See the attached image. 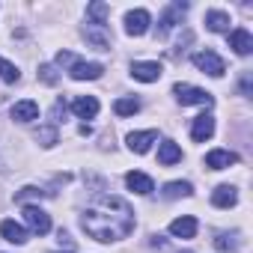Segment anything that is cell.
<instances>
[{
    "instance_id": "12",
    "label": "cell",
    "mask_w": 253,
    "mask_h": 253,
    "mask_svg": "<svg viewBox=\"0 0 253 253\" xmlns=\"http://www.w3.org/2000/svg\"><path fill=\"white\" fill-rule=\"evenodd\" d=\"M226 36H229V48H232L238 57H247V54L253 51V36H250V30L238 27V30H232V33H226Z\"/></svg>"
},
{
    "instance_id": "7",
    "label": "cell",
    "mask_w": 253,
    "mask_h": 253,
    "mask_svg": "<svg viewBox=\"0 0 253 253\" xmlns=\"http://www.w3.org/2000/svg\"><path fill=\"white\" fill-rule=\"evenodd\" d=\"M149 24H152V18H149L146 9H131L125 15V33L128 36H143L149 30Z\"/></svg>"
},
{
    "instance_id": "16",
    "label": "cell",
    "mask_w": 253,
    "mask_h": 253,
    "mask_svg": "<svg viewBox=\"0 0 253 253\" xmlns=\"http://www.w3.org/2000/svg\"><path fill=\"white\" fill-rule=\"evenodd\" d=\"M235 203H238V191H235L232 185H217V188L211 191V206L229 209V206H235Z\"/></svg>"
},
{
    "instance_id": "32",
    "label": "cell",
    "mask_w": 253,
    "mask_h": 253,
    "mask_svg": "<svg viewBox=\"0 0 253 253\" xmlns=\"http://www.w3.org/2000/svg\"><path fill=\"white\" fill-rule=\"evenodd\" d=\"M185 253H191V250H185Z\"/></svg>"
},
{
    "instance_id": "28",
    "label": "cell",
    "mask_w": 253,
    "mask_h": 253,
    "mask_svg": "<svg viewBox=\"0 0 253 253\" xmlns=\"http://www.w3.org/2000/svg\"><path fill=\"white\" fill-rule=\"evenodd\" d=\"M36 140H39L45 149H51V146L57 143V128H54V125H45V128L36 131Z\"/></svg>"
},
{
    "instance_id": "17",
    "label": "cell",
    "mask_w": 253,
    "mask_h": 253,
    "mask_svg": "<svg viewBox=\"0 0 253 253\" xmlns=\"http://www.w3.org/2000/svg\"><path fill=\"white\" fill-rule=\"evenodd\" d=\"M72 113L81 116V119H92V116L98 113V98H92V95L75 98V101H72Z\"/></svg>"
},
{
    "instance_id": "23",
    "label": "cell",
    "mask_w": 253,
    "mask_h": 253,
    "mask_svg": "<svg viewBox=\"0 0 253 253\" xmlns=\"http://www.w3.org/2000/svg\"><path fill=\"white\" fill-rule=\"evenodd\" d=\"M113 110H116V116H134V113L140 110V101H137L134 95H125V98H116Z\"/></svg>"
},
{
    "instance_id": "8",
    "label": "cell",
    "mask_w": 253,
    "mask_h": 253,
    "mask_svg": "<svg viewBox=\"0 0 253 253\" xmlns=\"http://www.w3.org/2000/svg\"><path fill=\"white\" fill-rule=\"evenodd\" d=\"M69 75H72L75 81H98V78L104 75V66H101V63H84V60H75L72 69H69Z\"/></svg>"
},
{
    "instance_id": "20",
    "label": "cell",
    "mask_w": 253,
    "mask_h": 253,
    "mask_svg": "<svg viewBox=\"0 0 253 253\" xmlns=\"http://www.w3.org/2000/svg\"><path fill=\"white\" fill-rule=\"evenodd\" d=\"M229 15L226 12H220V9H209L206 12V27L211 30V33H229Z\"/></svg>"
},
{
    "instance_id": "3",
    "label": "cell",
    "mask_w": 253,
    "mask_h": 253,
    "mask_svg": "<svg viewBox=\"0 0 253 253\" xmlns=\"http://www.w3.org/2000/svg\"><path fill=\"white\" fill-rule=\"evenodd\" d=\"M194 66L203 72V75H211V78H223V72H226V63L214 54V51H197L194 54Z\"/></svg>"
},
{
    "instance_id": "24",
    "label": "cell",
    "mask_w": 253,
    "mask_h": 253,
    "mask_svg": "<svg viewBox=\"0 0 253 253\" xmlns=\"http://www.w3.org/2000/svg\"><path fill=\"white\" fill-rule=\"evenodd\" d=\"M86 15L92 18L89 24H107V15H110V6H107V3H89V6H86Z\"/></svg>"
},
{
    "instance_id": "21",
    "label": "cell",
    "mask_w": 253,
    "mask_h": 253,
    "mask_svg": "<svg viewBox=\"0 0 253 253\" xmlns=\"http://www.w3.org/2000/svg\"><path fill=\"white\" fill-rule=\"evenodd\" d=\"M158 161H161L164 167H173V164L182 161V149H179L173 140H164V143L158 146Z\"/></svg>"
},
{
    "instance_id": "14",
    "label": "cell",
    "mask_w": 253,
    "mask_h": 253,
    "mask_svg": "<svg viewBox=\"0 0 253 253\" xmlns=\"http://www.w3.org/2000/svg\"><path fill=\"white\" fill-rule=\"evenodd\" d=\"M155 140H158V131H131L128 134V149L137 152V155H143V152H149V146Z\"/></svg>"
},
{
    "instance_id": "25",
    "label": "cell",
    "mask_w": 253,
    "mask_h": 253,
    "mask_svg": "<svg viewBox=\"0 0 253 253\" xmlns=\"http://www.w3.org/2000/svg\"><path fill=\"white\" fill-rule=\"evenodd\" d=\"M214 247L217 250H238V232H220L217 238H214Z\"/></svg>"
},
{
    "instance_id": "2",
    "label": "cell",
    "mask_w": 253,
    "mask_h": 253,
    "mask_svg": "<svg viewBox=\"0 0 253 253\" xmlns=\"http://www.w3.org/2000/svg\"><path fill=\"white\" fill-rule=\"evenodd\" d=\"M173 95H176L179 104H203V107H211L214 104L211 92H206L200 86H191V84H176L173 86Z\"/></svg>"
},
{
    "instance_id": "19",
    "label": "cell",
    "mask_w": 253,
    "mask_h": 253,
    "mask_svg": "<svg viewBox=\"0 0 253 253\" xmlns=\"http://www.w3.org/2000/svg\"><path fill=\"white\" fill-rule=\"evenodd\" d=\"M0 235H3L9 244H24L27 241V229L21 223H15V220H3V223H0Z\"/></svg>"
},
{
    "instance_id": "31",
    "label": "cell",
    "mask_w": 253,
    "mask_h": 253,
    "mask_svg": "<svg viewBox=\"0 0 253 253\" xmlns=\"http://www.w3.org/2000/svg\"><path fill=\"white\" fill-rule=\"evenodd\" d=\"M152 247H158V250H164V247H167V241H164L161 235H152Z\"/></svg>"
},
{
    "instance_id": "1",
    "label": "cell",
    "mask_w": 253,
    "mask_h": 253,
    "mask_svg": "<svg viewBox=\"0 0 253 253\" xmlns=\"http://www.w3.org/2000/svg\"><path fill=\"white\" fill-rule=\"evenodd\" d=\"M81 229L95 241H119L134 229V209L119 197H98L81 214Z\"/></svg>"
},
{
    "instance_id": "27",
    "label": "cell",
    "mask_w": 253,
    "mask_h": 253,
    "mask_svg": "<svg viewBox=\"0 0 253 253\" xmlns=\"http://www.w3.org/2000/svg\"><path fill=\"white\" fill-rule=\"evenodd\" d=\"M42 197H51L48 191H39V188H33V185H27V188H21L18 194H15V203H27V200H42Z\"/></svg>"
},
{
    "instance_id": "13",
    "label": "cell",
    "mask_w": 253,
    "mask_h": 253,
    "mask_svg": "<svg viewBox=\"0 0 253 253\" xmlns=\"http://www.w3.org/2000/svg\"><path fill=\"white\" fill-rule=\"evenodd\" d=\"M12 119H15V122H33V119H39V104H36L33 98L15 101V104H12Z\"/></svg>"
},
{
    "instance_id": "22",
    "label": "cell",
    "mask_w": 253,
    "mask_h": 253,
    "mask_svg": "<svg viewBox=\"0 0 253 253\" xmlns=\"http://www.w3.org/2000/svg\"><path fill=\"white\" fill-rule=\"evenodd\" d=\"M194 188L191 182H167L164 185V200H179V197H191Z\"/></svg>"
},
{
    "instance_id": "9",
    "label": "cell",
    "mask_w": 253,
    "mask_h": 253,
    "mask_svg": "<svg viewBox=\"0 0 253 253\" xmlns=\"http://www.w3.org/2000/svg\"><path fill=\"white\" fill-rule=\"evenodd\" d=\"M84 36L92 48L98 51H110V33H107V24H86L84 27Z\"/></svg>"
},
{
    "instance_id": "30",
    "label": "cell",
    "mask_w": 253,
    "mask_h": 253,
    "mask_svg": "<svg viewBox=\"0 0 253 253\" xmlns=\"http://www.w3.org/2000/svg\"><path fill=\"white\" fill-rule=\"evenodd\" d=\"M57 63H60V66H72V63H75V57H72L69 51H60V54H57Z\"/></svg>"
},
{
    "instance_id": "26",
    "label": "cell",
    "mask_w": 253,
    "mask_h": 253,
    "mask_svg": "<svg viewBox=\"0 0 253 253\" xmlns=\"http://www.w3.org/2000/svg\"><path fill=\"white\" fill-rule=\"evenodd\" d=\"M0 78H3L6 84H18L21 81V72L9 63V60H3V57H0Z\"/></svg>"
},
{
    "instance_id": "18",
    "label": "cell",
    "mask_w": 253,
    "mask_h": 253,
    "mask_svg": "<svg viewBox=\"0 0 253 253\" xmlns=\"http://www.w3.org/2000/svg\"><path fill=\"white\" fill-rule=\"evenodd\" d=\"M170 232H173L176 238H194V235H197V217H191V214L176 217V220L170 223Z\"/></svg>"
},
{
    "instance_id": "4",
    "label": "cell",
    "mask_w": 253,
    "mask_h": 253,
    "mask_svg": "<svg viewBox=\"0 0 253 253\" xmlns=\"http://www.w3.org/2000/svg\"><path fill=\"white\" fill-rule=\"evenodd\" d=\"M164 75V66L158 60H143V63H131V78L134 81H143V84H152Z\"/></svg>"
},
{
    "instance_id": "15",
    "label": "cell",
    "mask_w": 253,
    "mask_h": 253,
    "mask_svg": "<svg viewBox=\"0 0 253 253\" xmlns=\"http://www.w3.org/2000/svg\"><path fill=\"white\" fill-rule=\"evenodd\" d=\"M229 164H238V155L229 149H211L206 155V167H211V170H226Z\"/></svg>"
},
{
    "instance_id": "29",
    "label": "cell",
    "mask_w": 253,
    "mask_h": 253,
    "mask_svg": "<svg viewBox=\"0 0 253 253\" xmlns=\"http://www.w3.org/2000/svg\"><path fill=\"white\" fill-rule=\"evenodd\" d=\"M39 81L48 84V86H54V84L60 81V75H57V69H54L51 63H42V66H39Z\"/></svg>"
},
{
    "instance_id": "10",
    "label": "cell",
    "mask_w": 253,
    "mask_h": 253,
    "mask_svg": "<svg viewBox=\"0 0 253 253\" xmlns=\"http://www.w3.org/2000/svg\"><path fill=\"white\" fill-rule=\"evenodd\" d=\"M125 185H128L134 194H140V197H149V194L155 191V182H152L146 173H140V170H131V173H125Z\"/></svg>"
},
{
    "instance_id": "11",
    "label": "cell",
    "mask_w": 253,
    "mask_h": 253,
    "mask_svg": "<svg viewBox=\"0 0 253 253\" xmlns=\"http://www.w3.org/2000/svg\"><path fill=\"white\" fill-rule=\"evenodd\" d=\"M211 134H214V116H211V113L197 116V119H194V125H191V137H194L197 143H206Z\"/></svg>"
},
{
    "instance_id": "6",
    "label": "cell",
    "mask_w": 253,
    "mask_h": 253,
    "mask_svg": "<svg viewBox=\"0 0 253 253\" xmlns=\"http://www.w3.org/2000/svg\"><path fill=\"white\" fill-rule=\"evenodd\" d=\"M24 220H27V226H30L36 235H48V232H51V217H48V211H42L39 206H27V209H24Z\"/></svg>"
},
{
    "instance_id": "5",
    "label": "cell",
    "mask_w": 253,
    "mask_h": 253,
    "mask_svg": "<svg viewBox=\"0 0 253 253\" xmlns=\"http://www.w3.org/2000/svg\"><path fill=\"white\" fill-rule=\"evenodd\" d=\"M188 12V3H173V6H167L164 9V15H161V24H158V39H164L176 24H182V15Z\"/></svg>"
}]
</instances>
